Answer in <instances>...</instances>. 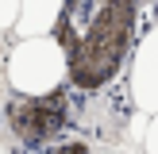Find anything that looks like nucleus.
Instances as JSON below:
<instances>
[{"instance_id": "obj_1", "label": "nucleus", "mask_w": 158, "mask_h": 154, "mask_svg": "<svg viewBox=\"0 0 158 154\" xmlns=\"http://www.w3.org/2000/svg\"><path fill=\"white\" fill-rule=\"evenodd\" d=\"M151 19L154 0H62L50 35L66 54L69 108L112 100L123 89L131 46Z\"/></svg>"}, {"instance_id": "obj_2", "label": "nucleus", "mask_w": 158, "mask_h": 154, "mask_svg": "<svg viewBox=\"0 0 158 154\" xmlns=\"http://www.w3.org/2000/svg\"><path fill=\"white\" fill-rule=\"evenodd\" d=\"M4 131L12 139L15 154L39 150L43 143H50L62 131H69V92L54 89V92H43V96L12 92L4 100Z\"/></svg>"}, {"instance_id": "obj_3", "label": "nucleus", "mask_w": 158, "mask_h": 154, "mask_svg": "<svg viewBox=\"0 0 158 154\" xmlns=\"http://www.w3.org/2000/svg\"><path fill=\"white\" fill-rule=\"evenodd\" d=\"M4 81L12 92L43 96V92L66 89V54L54 35H23L4 58Z\"/></svg>"}, {"instance_id": "obj_4", "label": "nucleus", "mask_w": 158, "mask_h": 154, "mask_svg": "<svg viewBox=\"0 0 158 154\" xmlns=\"http://www.w3.org/2000/svg\"><path fill=\"white\" fill-rule=\"evenodd\" d=\"M123 92H127L131 108L151 116L158 108V15L139 31L135 46L127 58V73H123Z\"/></svg>"}, {"instance_id": "obj_5", "label": "nucleus", "mask_w": 158, "mask_h": 154, "mask_svg": "<svg viewBox=\"0 0 158 154\" xmlns=\"http://www.w3.org/2000/svg\"><path fill=\"white\" fill-rule=\"evenodd\" d=\"M58 8H62V0H19V15H15L12 35L15 38H23V35H50Z\"/></svg>"}, {"instance_id": "obj_6", "label": "nucleus", "mask_w": 158, "mask_h": 154, "mask_svg": "<svg viewBox=\"0 0 158 154\" xmlns=\"http://www.w3.org/2000/svg\"><path fill=\"white\" fill-rule=\"evenodd\" d=\"M31 154H93V143L85 135H73V131H62L58 139H50V143H43L39 150Z\"/></svg>"}, {"instance_id": "obj_7", "label": "nucleus", "mask_w": 158, "mask_h": 154, "mask_svg": "<svg viewBox=\"0 0 158 154\" xmlns=\"http://www.w3.org/2000/svg\"><path fill=\"white\" fill-rule=\"evenodd\" d=\"M143 131H147V112L131 108V112L123 116V135H127L131 143H143Z\"/></svg>"}, {"instance_id": "obj_8", "label": "nucleus", "mask_w": 158, "mask_h": 154, "mask_svg": "<svg viewBox=\"0 0 158 154\" xmlns=\"http://www.w3.org/2000/svg\"><path fill=\"white\" fill-rule=\"evenodd\" d=\"M143 154H158V108L147 116V131H143Z\"/></svg>"}, {"instance_id": "obj_9", "label": "nucleus", "mask_w": 158, "mask_h": 154, "mask_svg": "<svg viewBox=\"0 0 158 154\" xmlns=\"http://www.w3.org/2000/svg\"><path fill=\"white\" fill-rule=\"evenodd\" d=\"M15 15H19V0H0V35L15 27Z\"/></svg>"}, {"instance_id": "obj_10", "label": "nucleus", "mask_w": 158, "mask_h": 154, "mask_svg": "<svg viewBox=\"0 0 158 154\" xmlns=\"http://www.w3.org/2000/svg\"><path fill=\"white\" fill-rule=\"evenodd\" d=\"M0 154H15V150H12V146H4V143H0Z\"/></svg>"}, {"instance_id": "obj_11", "label": "nucleus", "mask_w": 158, "mask_h": 154, "mask_svg": "<svg viewBox=\"0 0 158 154\" xmlns=\"http://www.w3.org/2000/svg\"><path fill=\"white\" fill-rule=\"evenodd\" d=\"M93 154H116V150H93Z\"/></svg>"}]
</instances>
